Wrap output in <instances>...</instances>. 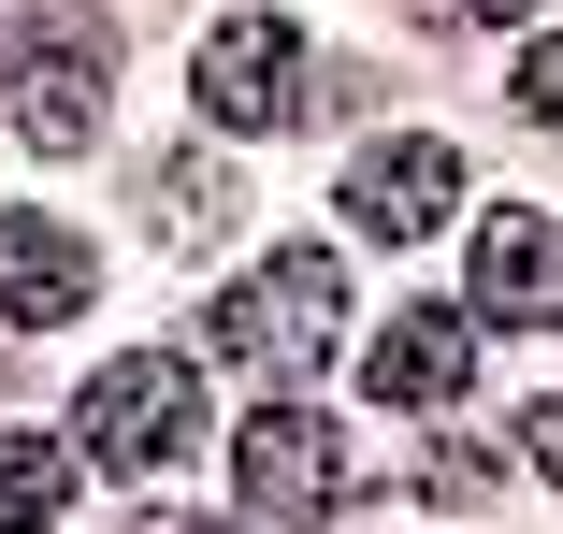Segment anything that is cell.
Returning a JSON list of instances; mask_svg holds the SVG:
<instances>
[{
	"label": "cell",
	"mask_w": 563,
	"mask_h": 534,
	"mask_svg": "<svg viewBox=\"0 0 563 534\" xmlns=\"http://www.w3.org/2000/svg\"><path fill=\"white\" fill-rule=\"evenodd\" d=\"M101 260L58 232V218H0V333H58V318H87Z\"/></svg>",
	"instance_id": "9"
},
{
	"label": "cell",
	"mask_w": 563,
	"mask_h": 534,
	"mask_svg": "<svg viewBox=\"0 0 563 534\" xmlns=\"http://www.w3.org/2000/svg\"><path fill=\"white\" fill-rule=\"evenodd\" d=\"M477 318H520V333H563V218H534V202H492L477 218Z\"/></svg>",
	"instance_id": "7"
},
{
	"label": "cell",
	"mask_w": 563,
	"mask_h": 534,
	"mask_svg": "<svg viewBox=\"0 0 563 534\" xmlns=\"http://www.w3.org/2000/svg\"><path fill=\"white\" fill-rule=\"evenodd\" d=\"M433 491H448V505H492L506 463H492V448H433Z\"/></svg>",
	"instance_id": "12"
},
{
	"label": "cell",
	"mask_w": 563,
	"mask_h": 534,
	"mask_svg": "<svg viewBox=\"0 0 563 534\" xmlns=\"http://www.w3.org/2000/svg\"><path fill=\"white\" fill-rule=\"evenodd\" d=\"M202 116L217 131H289V116H318V58H303V30L289 15H232V30H217L202 44Z\"/></svg>",
	"instance_id": "5"
},
{
	"label": "cell",
	"mask_w": 563,
	"mask_h": 534,
	"mask_svg": "<svg viewBox=\"0 0 563 534\" xmlns=\"http://www.w3.org/2000/svg\"><path fill=\"white\" fill-rule=\"evenodd\" d=\"M202 347L217 361H275V376H318L332 347H347V275H332V246H275L232 303H202Z\"/></svg>",
	"instance_id": "2"
},
{
	"label": "cell",
	"mask_w": 563,
	"mask_h": 534,
	"mask_svg": "<svg viewBox=\"0 0 563 534\" xmlns=\"http://www.w3.org/2000/svg\"><path fill=\"white\" fill-rule=\"evenodd\" d=\"M73 419H87V463H101V477H159V463L202 448V376H188L174 347H131V361L87 376Z\"/></svg>",
	"instance_id": "3"
},
{
	"label": "cell",
	"mask_w": 563,
	"mask_h": 534,
	"mask_svg": "<svg viewBox=\"0 0 563 534\" xmlns=\"http://www.w3.org/2000/svg\"><path fill=\"white\" fill-rule=\"evenodd\" d=\"M73 505V448H44V434H0V534H44Z\"/></svg>",
	"instance_id": "11"
},
{
	"label": "cell",
	"mask_w": 563,
	"mask_h": 534,
	"mask_svg": "<svg viewBox=\"0 0 563 534\" xmlns=\"http://www.w3.org/2000/svg\"><path fill=\"white\" fill-rule=\"evenodd\" d=\"M362 390H376V404H405V419H419V404H448V390H477V303H405L390 333L362 347Z\"/></svg>",
	"instance_id": "8"
},
{
	"label": "cell",
	"mask_w": 563,
	"mask_h": 534,
	"mask_svg": "<svg viewBox=\"0 0 563 534\" xmlns=\"http://www.w3.org/2000/svg\"><path fill=\"white\" fill-rule=\"evenodd\" d=\"M534 463H549V477H563V390H549V404H534Z\"/></svg>",
	"instance_id": "14"
},
{
	"label": "cell",
	"mask_w": 563,
	"mask_h": 534,
	"mask_svg": "<svg viewBox=\"0 0 563 534\" xmlns=\"http://www.w3.org/2000/svg\"><path fill=\"white\" fill-rule=\"evenodd\" d=\"M145 232H159V246H217V232H232V174H217V159H159Z\"/></svg>",
	"instance_id": "10"
},
{
	"label": "cell",
	"mask_w": 563,
	"mask_h": 534,
	"mask_svg": "<svg viewBox=\"0 0 563 534\" xmlns=\"http://www.w3.org/2000/svg\"><path fill=\"white\" fill-rule=\"evenodd\" d=\"M232 491H246V520H332L347 505V434H332L318 404H261L246 434H232Z\"/></svg>",
	"instance_id": "4"
},
{
	"label": "cell",
	"mask_w": 563,
	"mask_h": 534,
	"mask_svg": "<svg viewBox=\"0 0 563 534\" xmlns=\"http://www.w3.org/2000/svg\"><path fill=\"white\" fill-rule=\"evenodd\" d=\"M477 15H534V0H477Z\"/></svg>",
	"instance_id": "16"
},
{
	"label": "cell",
	"mask_w": 563,
	"mask_h": 534,
	"mask_svg": "<svg viewBox=\"0 0 563 534\" xmlns=\"http://www.w3.org/2000/svg\"><path fill=\"white\" fill-rule=\"evenodd\" d=\"M520 116H534V131H563V44H534V58H520Z\"/></svg>",
	"instance_id": "13"
},
{
	"label": "cell",
	"mask_w": 563,
	"mask_h": 534,
	"mask_svg": "<svg viewBox=\"0 0 563 534\" xmlns=\"http://www.w3.org/2000/svg\"><path fill=\"white\" fill-rule=\"evenodd\" d=\"M159 534H246V520H159Z\"/></svg>",
	"instance_id": "15"
},
{
	"label": "cell",
	"mask_w": 563,
	"mask_h": 534,
	"mask_svg": "<svg viewBox=\"0 0 563 534\" xmlns=\"http://www.w3.org/2000/svg\"><path fill=\"white\" fill-rule=\"evenodd\" d=\"M347 232L362 246H419V232H448V202H463V159H448L433 131H390V145H362L347 159Z\"/></svg>",
	"instance_id": "6"
},
{
	"label": "cell",
	"mask_w": 563,
	"mask_h": 534,
	"mask_svg": "<svg viewBox=\"0 0 563 534\" xmlns=\"http://www.w3.org/2000/svg\"><path fill=\"white\" fill-rule=\"evenodd\" d=\"M0 101H15V145H44V159L101 145L117 44H101V15H87V0H15V15H0Z\"/></svg>",
	"instance_id": "1"
}]
</instances>
